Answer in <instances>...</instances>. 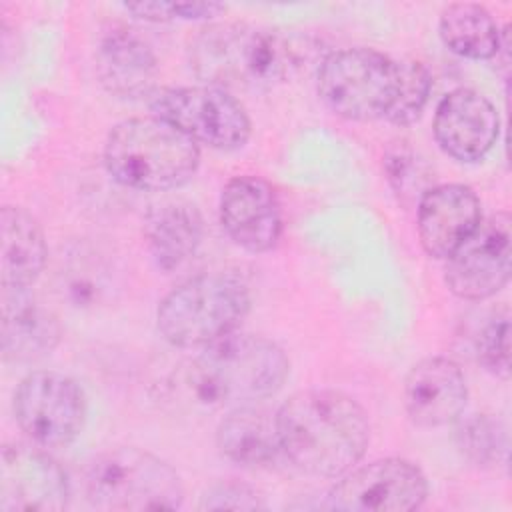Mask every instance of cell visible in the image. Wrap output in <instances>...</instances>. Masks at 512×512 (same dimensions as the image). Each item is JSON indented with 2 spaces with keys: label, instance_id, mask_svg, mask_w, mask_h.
<instances>
[{
  "label": "cell",
  "instance_id": "7a4b0ae2",
  "mask_svg": "<svg viewBox=\"0 0 512 512\" xmlns=\"http://www.w3.org/2000/svg\"><path fill=\"white\" fill-rule=\"evenodd\" d=\"M282 454L302 472L338 478L366 452L370 424L364 408L338 390H302L276 412Z\"/></svg>",
  "mask_w": 512,
  "mask_h": 512
},
{
  "label": "cell",
  "instance_id": "9a60e30c",
  "mask_svg": "<svg viewBox=\"0 0 512 512\" xmlns=\"http://www.w3.org/2000/svg\"><path fill=\"white\" fill-rule=\"evenodd\" d=\"M468 400V386L460 366L444 356H430L414 364L404 380V406L410 420L424 428L456 422Z\"/></svg>",
  "mask_w": 512,
  "mask_h": 512
},
{
  "label": "cell",
  "instance_id": "ba28073f",
  "mask_svg": "<svg viewBox=\"0 0 512 512\" xmlns=\"http://www.w3.org/2000/svg\"><path fill=\"white\" fill-rule=\"evenodd\" d=\"M148 106L156 118L214 150H238L250 138L252 124L244 106L218 86L160 88Z\"/></svg>",
  "mask_w": 512,
  "mask_h": 512
},
{
  "label": "cell",
  "instance_id": "277c9868",
  "mask_svg": "<svg viewBox=\"0 0 512 512\" xmlns=\"http://www.w3.org/2000/svg\"><path fill=\"white\" fill-rule=\"evenodd\" d=\"M198 162V144L156 116L116 124L104 144L108 174L118 184L142 192H164L186 184Z\"/></svg>",
  "mask_w": 512,
  "mask_h": 512
},
{
  "label": "cell",
  "instance_id": "5b68a950",
  "mask_svg": "<svg viewBox=\"0 0 512 512\" xmlns=\"http://www.w3.org/2000/svg\"><path fill=\"white\" fill-rule=\"evenodd\" d=\"M248 308L250 292L240 276L210 272L168 292L158 306L156 326L176 348H204L234 332Z\"/></svg>",
  "mask_w": 512,
  "mask_h": 512
},
{
  "label": "cell",
  "instance_id": "3957f363",
  "mask_svg": "<svg viewBox=\"0 0 512 512\" xmlns=\"http://www.w3.org/2000/svg\"><path fill=\"white\" fill-rule=\"evenodd\" d=\"M288 366L272 340L234 330L202 348L186 368V384L200 404L234 410L274 396Z\"/></svg>",
  "mask_w": 512,
  "mask_h": 512
},
{
  "label": "cell",
  "instance_id": "6da1fadb",
  "mask_svg": "<svg viewBox=\"0 0 512 512\" xmlns=\"http://www.w3.org/2000/svg\"><path fill=\"white\" fill-rule=\"evenodd\" d=\"M318 42L312 36L248 24H212L190 42L194 74L210 86L268 90L314 64Z\"/></svg>",
  "mask_w": 512,
  "mask_h": 512
},
{
  "label": "cell",
  "instance_id": "e0dca14e",
  "mask_svg": "<svg viewBox=\"0 0 512 512\" xmlns=\"http://www.w3.org/2000/svg\"><path fill=\"white\" fill-rule=\"evenodd\" d=\"M96 74L118 98H150L156 92L158 62L152 46L136 30L112 26L98 40Z\"/></svg>",
  "mask_w": 512,
  "mask_h": 512
},
{
  "label": "cell",
  "instance_id": "2e32d148",
  "mask_svg": "<svg viewBox=\"0 0 512 512\" xmlns=\"http://www.w3.org/2000/svg\"><path fill=\"white\" fill-rule=\"evenodd\" d=\"M480 220V200L466 184H438L418 200V238L432 258L446 260Z\"/></svg>",
  "mask_w": 512,
  "mask_h": 512
},
{
  "label": "cell",
  "instance_id": "8fae6325",
  "mask_svg": "<svg viewBox=\"0 0 512 512\" xmlns=\"http://www.w3.org/2000/svg\"><path fill=\"white\" fill-rule=\"evenodd\" d=\"M510 214L496 212L446 258L444 280L462 300H486L500 292L512 270Z\"/></svg>",
  "mask_w": 512,
  "mask_h": 512
},
{
  "label": "cell",
  "instance_id": "ac0fdd59",
  "mask_svg": "<svg viewBox=\"0 0 512 512\" xmlns=\"http://www.w3.org/2000/svg\"><path fill=\"white\" fill-rule=\"evenodd\" d=\"M60 340L56 316L30 288L2 286L0 346L12 362H34L50 354Z\"/></svg>",
  "mask_w": 512,
  "mask_h": 512
},
{
  "label": "cell",
  "instance_id": "603a6c76",
  "mask_svg": "<svg viewBox=\"0 0 512 512\" xmlns=\"http://www.w3.org/2000/svg\"><path fill=\"white\" fill-rule=\"evenodd\" d=\"M454 440L458 450L478 466H498L506 462L508 438L500 420L490 414H470L456 420Z\"/></svg>",
  "mask_w": 512,
  "mask_h": 512
},
{
  "label": "cell",
  "instance_id": "7c38bea8",
  "mask_svg": "<svg viewBox=\"0 0 512 512\" xmlns=\"http://www.w3.org/2000/svg\"><path fill=\"white\" fill-rule=\"evenodd\" d=\"M70 486L62 466L38 444H6L0 454L2 512H58Z\"/></svg>",
  "mask_w": 512,
  "mask_h": 512
},
{
  "label": "cell",
  "instance_id": "cb8c5ba5",
  "mask_svg": "<svg viewBox=\"0 0 512 512\" xmlns=\"http://www.w3.org/2000/svg\"><path fill=\"white\" fill-rule=\"evenodd\" d=\"M400 64V82L396 100L386 114V120L396 126H408L416 122L430 98L432 78L424 64L414 60H402Z\"/></svg>",
  "mask_w": 512,
  "mask_h": 512
},
{
  "label": "cell",
  "instance_id": "ffe728a7",
  "mask_svg": "<svg viewBox=\"0 0 512 512\" xmlns=\"http://www.w3.org/2000/svg\"><path fill=\"white\" fill-rule=\"evenodd\" d=\"M0 276L2 286L30 288L44 270L48 248L40 224L18 206L0 210Z\"/></svg>",
  "mask_w": 512,
  "mask_h": 512
},
{
  "label": "cell",
  "instance_id": "7402d4cb",
  "mask_svg": "<svg viewBox=\"0 0 512 512\" xmlns=\"http://www.w3.org/2000/svg\"><path fill=\"white\" fill-rule=\"evenodd\" d=\"M438 32L442 42L458 56L492 60L500 48L502 30L480 4L458 2L442 10Z\"/></svg>",
  "mask_w": 512,
  "mask_h": 512
},
{
  "label": "cell",
  "instance_id": "484cf974",
  "mask_svg": "<svg viewBox=\"0 0 512 512\" xmlns=\"http://www.w3.org/2000/svg\"><path fill=\"white\" fill-rule=\"evenodd\" d=\"M478 362L496 378L510 376V318L508 312L492 316L476 338Z\"/></svg>",
  "mask_w": 512,
  "mask_h": 512
},
{
  "label": "cell",
  "instance_id": "8992f818",
  "mask_svg": "<svg viewBox=\"0 0 512 512\" xmlns=\"http://www.w3.org/2000/svg\"><path fill=\"white\" fill-rule=\"evenodd\" d=\"M86 500L96 510H176L184 500L178 472L140 448H114L86 470Z\"/></svg>",
  "mask_w": 512,
  "mask_h": 512
},
{
  "label": "cell",
  "instance_id": "4316f807",
  "mask_svg": "<svg viewBox=\"0 0 512 512\" xmlns=\"http://www.w3.org/2000/svg\"><path fill=\"white\" fill-rule=\"evenodd\" d=\"M202 510H256L264 508L262 496L240 482H218L210 486L200 500Z\"/></svg>",
  "mask_w": 512,
  "mask_h": 512
},
{
  "label": "cell",
  "instance_id": "5bb4252c",
  "mask_svg": "<svg viewBox=\"0 0 512 512\" xmlns=\"http://www.w3.org/2000/svg\"><path fill=\"white\" fill-rule=\"evenodd\" d=\"M498 134V112L480 92L458 88L440 100L434 114V138L450 158L476 162L492 150Z\"/></svg>",
  "mask_w": 512,
  "mask_h": 512
},
{
  "label": "cell",
  "instance_id": "44dd1931",
  "mask_svg": "<svg viewBox=\"0 0 512 512\" xmlns=\"http://www.w3.org/2000/svg\"><path fill=\"white\" fill-rule=\"evenodd\" d=\"M146 240L156 266L170 272L194 256L202 240V216L188 200H168L150 210Z\"/></svg>",
  "mask_w": 512,
  "mask_h": 512
},
{
  "label": "cell",
  "instance_id": "30bf717a",
  "mask_svg": "<svg viewBox=\"0 0 512 512\" xmlns=\"http://www.w3.org/2000/svg\"><path fill=\"white\" fill-rule=\"evenodd\" d=\"M428 482L422 470L404 458H382L342 474L326 506L346 512H410L422 506Z\"/></svg>",
  "mask_w": 512,
  "mask_h": 512
},
{
  "label": "cell",
  "instance_id": "9c48e42d",
  "mask_svg": "<svg viewBox=\"0 0 512 512\" xmlns=\"http://www.w3.org/2000/svg\"><path fill=\"white\" fill-rule=\"evenodd\" d=\"M14 416L32 444L64 448L84 426V392L64 374L32 372L14 392Z\"/></svg>",
  "mask_w": 512,
  "mask_h": 512
},
{
  "label": "cell",
  "instance_id": "4fadbf2b",
  "mask_svg": "<svg viewBox=\"0 0 512 512\" xmlns=\"http://www.w3.org/2000/svg\"><path fill=\"white\" fill-rule=\"evenodd\" d=\"M220 222L240 248L260 254L282 236V212L274 188L260 176L232 178L220 196Z\"/></svg>",
  "mask_w": 512,
  "mask_h": 512
},
{
  "label": "cell",
  "instance_id": "d4e9b609",
  "mask_svg": "<svg viewBox=\"0 0 512 512\" xmlns=\"http://www.w3.org/2000/svg\"><path fill=\"white\" fill-rule=\"evenodd\" d=\"M386 174L400 198H422L426 190H430V170L418 154L406 144H398L386 154Z\"/></svg>",
  "mask_w": 512,
  "mask_h": 512
},
{
  "label": "cell",
  "instance_id": "52a82bcc",
  "mask_svg": "<svg viewBox=\"0 0 512 512\" xmlns=\"http://www.w3.org/2000/svg\"><path fill=\"white\" fill-rule=\"evenodd\" d=\"M400 82V64L372 48L336 50L322 58L318 94L346 120L368 122L386 118Z\"/></svg>",
  "mask_w": 512,
  "mask_h": 512
},
{
  "label": "cell",
  "instance_id": "d6986e66",
  "mask_svg": "<svg viewBox=\"0 0 512 512\" xmlns=\"http://www.w3.org/2000/svg\"><path fill=\"white\" fill-rule=\"evenodd\" d=\"M216 446L224 458L238 466H270L282 454L276 414L244 406L230 410L216 428Z\"/></svg>",
  "mask_w": 512,
  "mask_h": 512
}]
</instances>
